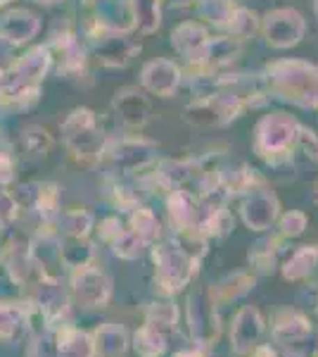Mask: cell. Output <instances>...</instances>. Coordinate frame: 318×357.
Returning <instances> with one entry per match:
<instances>
[{
	"label": "cell",
	"mask_w": 318,
	"mask_h": 357,
	"mask_svg": "<svg viewBox=\"0 0 318 357\" xmlns=\"http://www.w3.org/2000/svg\"><path fill=\"white\" fill-rule=\"evenodd\" d=\"M269 91L299 107H318V67L302 60H278L266 69Z\"/></svg>",
	"instance_id": "obj_1"
},
{
	"label": "cell",
	"mask_w": 318,
	"mask_h": 357,
	"mask_svg": "<svg viewBox=\"0 0 318 357\" xmlns=\"http://www.w3.org/2000/svg\"><path fill=\"white\" fill-rule=\"evenodd\" d=\"M154 284L164 296H176L198 276L200 260L188 255L178 243H161L152 248Z\"/></svg>",
	"instance_id": "obj_2"
},
{
	"label": "cell",
	"mask_w": 318,
	"mask_h": 357,
	"mask_svg": "<svg viewBox=\"0 0 318 357\" xmlns=\"http://www.w3.org/2000/svg\"><path fill=\"white\" fill-rule=\"evenodd\" d=\"M299 122L285 112H273L259 119L254 129V153L266 162H280L290 158V151L297 143Z\"/></svg>",
	"instance_id": "obj_3"
},
{
	"label": "cell",
	"mask_w": 318,
	"mask_h": 357,
	"mask_svg": "<svg viewBox=\"0 0 318 357\" xmlns=\"http://www.w3.org/2000/svg\"><path fill=\"white\" fill-rule=\"evenodd\" d=\"M50 50L36 48L29 55L15 62L10 69L0 72V96L10 98V100H22L29 93H36V86L45 77L50 67Z\"/></svg>",
	"instance_id": "obj_4"
},
{
	"label": "cell",
	"mask_w": 318,
	"mask_h": 357,
	"mask_svg": "<svg viewBox=\"0 0 318 357\" xmlns=\"http://www.w3.org/2000/svg\"><path fill=\"white\" fill-rule=\"evenodd\" d=\"M188 331L193 338L195 348L212 350L216 348L218 338H221V317H218V307L214 305L207 289H195L188 296L186 307Z\"/></svg>",
	"instance_id": "obj_5"
},
{
	"label": "cell",
	"mask_w": 318,
	"mask_h": 357,
	"mask_svg": "<svg viewBox=\"0 0 318 357\" xmlns=\"http://www.w3.org/2000/svg\"><path fill=\"white\" fill-rule=\"evenodd\" d=\"M62 134H65V143L77 158L93 160L102 153V136L100 126H97L95 114L86 107L74 110L62 124Z\"/></svg>",
	"instance_id": "obj_6"
},
{
	"label": "cell",
	"mask_w": 318,
	"mask_h": 357,
	"mask_svg": "<svg viewBox=\"0 0 318 357\" xmlns=\"http://www.w3.org/2000/svg\"><path fill=\"white\" fill-rule=\"evenodd\" d=\"M69 289H72V298L81 307L102 310L107 307L109 298H112V279L102 269L88 264V267L72 269Z\"/></svg>",
	"instance_id": "obj_7"
},
{
	"label": "cell",
	"mask_w": 318,
	"mask_h": 357,
	"mask_svg": "<svg viewBox=\"0 0 318 357\" xmlns=\"http://www.w3.org/2000/svg\"><path fill=\"white\" fill-rule=\"evenodd\" d=\"M278 215H280L278 198L264 183L262 186H254L252 191H247L245 200L240 205V217L245 222V227L257 234L269 231L276 224V220H278Z\"/></svg>",
	"instance_id": "obj_8"
},
{
	"label": "cell",
	"mask_w": 318,
	"mask_h": 357,
	"mask_svg": "<svg viewBox=\"0 0 318 357\" xmlns=\"http://www.w3.org/2000/svg\"><path fill=\"white\" fill-rule=\"evenodd\" d=\"M266 333V319L257 305H242L230 321V353L245 357L262 343Z\"/></svg>",
	"instance_id": "obj_9"
},
{
	"label": "cell",
	"mask_w": 318,
	"mask_h": 357,
	"mask_svg": "<svg viewBox=\"0 0 318 357\" xmlns=\"http://www.w3.org/2000/svg\"><path fill=\"white\" fill-rule=\"evenodd\" d=\"M262 29H264L266 43H269L271 48L283 50V48H292V45H297L302 41L304 31H306V22L297 10L280 8L264 17Z\"/></svg>",
	"instance_id": "obj_10"
},
{
	"label": "cell",
	"mask_w": 318,
	"mask_h": 357,
	"mask_svg": "<svg viewBox=\"0 0 318 357\" xmlns=\"http://www.w3.org/2000/svg\"><path fill=\"white\" fill-rule=\"evenodd\" d=\"M33 305L48 326L60 324L69 312V296L62 289L60 279H43L40 276L36 293H33Z\"/></svg>",
	"instance_id": "obj_11"
},
{
	"label": "cell",
	"mask_w": 318,
	"mask_h": 357,
	"mask_svg": "<svg viewBox=\"0 0 318 357\" xmlns=\"http://www.w3.org/2000/svg\"><path fill=\"white\" fill-rule=\"evenodd\" d=\"M31 262L43 279H60L62 276V257H60V238L50 231H40L29 241Z\"/></svg>",
	"instance_id": "obj_12"
},
{
	"label": "cell",
	"mask_w": 318,
	"mask_h": 357,
	"mask_svg": "<svg viewBox=\"0 0 318 357\" xmlns=\"http://www.w3.org/2000/svg\"><path fill=\"white\" fill-rule=\"evenodd\" d=\"M311 333H314V326H311L309 317L299 310H283L271 326V338L278 345H299Z\"/></svg>",
	"instance_id": "obj_13"
},
{
	"label": "cell",
	"mask_w": 318,
	"mask_h": 357,
	"mask_svg": "<svg viewBox=\"0 0 318 357\" xmlns=\"http://www.w3.org/2000/svg\"><path fill=\"white\" fill-rule=\"evenodd\" d=\"M143 86L159 98H171L181 84V69L171 60H152L143 67Z\"/></svg>",
	"instance_id": "obj_14"
},
{
	"label": "cell",
	"mask_w": 318,
	"mask_h": 357,
	"mask_svg": "<svg viewBox=\"0 0 318 357\" xmlns=\"http://www.w3.org/2000/svg\"><path fill=\"white\" fill-rule=\"evenodd\" d=\"M254 286H257V276L252 272H233L218 279L216 284H212L207 291H209L214 305L221 310L225 305H233L242 301V298H247L254 291Z\"/></svg>",
	"instance_id": "obj_15"
},
{
	"label": "cell",
	"mask_w": 318,
	"mask_h": 357,
	"mask_svg": "<svg viewBox=\"0 0 318 357\" xmlns=\"http://www.w3.org/2000/svg\"><path fill=\"white\" fill-rule=\"evenodd\" d=\"M112 162L119 172H124V174H133V172H138V169H145L148 165L154 162V146L148 141H141V138L121 141L112 151Z\"/></svg>",
	"instance_id": "obj_16"
},
{
	"label": "cell",
	"mask_w": 318,
	"mask_h": 357,
	"mask_svg": "<svg viewBox=\"0 0 318 357\" xmlns=\"http://www.w3.org/2000/svg\"><path fill=\"white\" fill-rule=\"evenodd\" d=\"M171 224L176 231H198V195L186 188H173L166 198Z\"/></svg>",
	"instance_id": "obj_17"
},
{
	"label": "cell",
	"mask_w": 318,
	"mask_h": 357,
	"mask_svg": "<svg viewBox=\"0 0 318 357\" xmlns=\"http://www.w3.org/2000/svg\"><path fill=\"white\" fill-rule=\"evenodd\" d=\"M93 343H95V357H124L129 353L131 338L124 324L107 321V324L97 326L93 331Z\"/></svg>",
	"instance_id": "obj_18"
},
{
	"label": "cell",
	"mask_w": 318,
	"mask_h": 357,
	"mask_svg": "<svg viewBox=\"0 0 318 357\" xmlns=\"http://www.w3.org/2000/svg\"><path fill=\"white\" fill-rule=\"evenodd\" d=\"M19 191L22 203L33 207L43 220H53L60 212V188L55 183H26Z\"/></svg>",
	"instance_id": "obj_19"
},
{
	"label": "cell",
	"mask_w": 318,
	"mask_h": 357,
	"mask_svg": "<svg viewBox=\"0 0 318 357\" xmlns=\"http://www.w3.org/2000/svg\"><path fill=\"white\" fill-rule=\"evenodd\" d=\"M55 357H95L93 333L62 326L55 333Z\"/></svg>",
	"instance_id": "obj_20"
},
{
	"label": "cell",
	"mask_w": 318,
	"mask_h": 357,
	"mask_svg": "<svg viewBox=\"0 0 318 357\" xmlns=\"http://www.w3.org/2000/svg\"><path fill=\"white\" fill-rule=\"evenodd\" d=\"M207 41H209V33L200 22H183L178 29H173L171 33V45L178 50L183 57H188L190 62H195L205 50Z\"/></svg>",
	"instance_id": "obj_21"
},
{
	"label": "cell",
	"mask_w": 318,
	"mask_h": 357,
	"mask_svg": "<svg viewBox=\"0 0 318 357\" xmlns=\"http://www.w3.org/2000/svg\"><path fill=\"white\" fill-rule=\"evenodd\" d=\"M38 17L26 10H13L0 17V36L10 43H26L38 33Z\"/></svg>",
	"instance_id": "obj_22"
},
{
	"label": "cell",
	"mask_w": 318,
	"mask_h": 357,
	"mask_svg": "<svg viewBox=\"0 0 318 357\" xmlns=\"http://www.w3.org/2000/svg\"><path fill=\"white\" fill-rule=\"evenodd\" d=\"M114 110L124 124L143 126L150 117V100L138 89H124L114 98Z\"/></svg>",
	"instance_id": "obj_23"
},
{
	"label": "cell",
	"mask_w": 318,
	"mask_h": 357,
	"mask_svg": "<svg viewBox=\"0 0 318 357\" xmlns=\"http://www.w3.org/2000/svg\"><path fill=\"white\" fill-rule=\"evenodd\" d=\"M318 269V245H299L287 255V260L280 264V272L285 281H304Z\"/></svg>",
	"instance_id": "obj_24"
},
{
	"label": "cell",
	"mask_w": 318,
	"mask_h": 357,
	"mask_svg": "<svg viewBox=\"0 0 318 357\" xmlns=\"http://www.w3.org/2000/svg\"><path fill=\"white\" fill-rule=\"evenodd\" d=\"M240 55V41L233 36H221V38H209L205 45V50H202V55L198 57V65L202 69H218L223 65H228V62H233L235 57Z\"/></svg>",
	"instance_id": "obj_25"
},
{
	"label": "cell",
	"mask_w": 318,
	"mask_h": 357,
	"mask_svg": "<svg viewBox=\"0 0 318 357\" xmlns=\"http://www.w3.org/2000/svg\"><path fill=\"white\" fill-rule=\"evenodd\" d=\"M3 257V264L8 269L13 284H24V281L33 272V262H31V250H29V241L26 238H15L10 243L8 252Z\"/></svg>",
	"instance_id": "obj_26"
},
{
	"label": "cell",
	"mask_w": 318,
	"mask_h": 357,
	"mask_svg": "<svg viewBox=\"0 0 318 357\" xmlns=\"http://www.w3.org/2000/svg\"><path fill=\"white\" fill-rule=\"evenodd\" d=\"M169 348V333L157 329L154 324H143L133 333V350L138 357H161Z\"/></svg>",
	"instance_id": "obj_27"
},
{
	"label": "cell",
	"mask_w": 318,
	"mask_h": 357,
	"mask_svg": "<svg viewBox=\"0 0 318 357\" xmlns=\"http://www.w3.org/2000/svg\"><path fill=\"white\" fill-rule=\"evenodd\" d=\"M60 257H62V267L65 269L88 267L95 257L93 243H88V238L65 236V238H60Z\"/></svg>",
	"instance_id": "obj_28"
},
{
	"label": "cell",
	"mask_w": 318,
	"mask_h": 357,
	"mask_svg": "<svg viewBox=\"0 0 318 357\" xmlns=\"http://www.w3.org/2000/svg\"><path fill=\"white\" fill-rule=\"evenodd\" d=\"M97 17H100L97 22L102 26L112 29V31H129V29L136 26L131 5L129 3L121 5L119 0H100L97 3Z\"/></svg>",
	"instance_id": "obj_29"
},
{
	"label": "cell",
	"mask_w": 318,
	"mask_h": 357,
	"mask_svg": "<svg viewBox=\"0 0 318 357\" xmlns=\"http://www.w3.org/2000/svg\"><path fill=\"white\" fill-rule=\"evenodd\" d=\"M283 236H271L266 241H259L257 245L250 248V264L257 272H273L278 267V257L283 252Z\"/></svg>",
	"instance_id": "obj_30"
},
{
	"label": "cell",
	"mask_w": 318,
	"mask_h": 357,
	"mask_svg": "<svg viewBox=\"0 0 318 357\" xmlns=\"http://www.w3.org/2000/svg\"><path fill=\"white\" fill-rule=\"evenodd\" d=\"M29 312L22 305L0 303V341H13L26 329Z\"/></svg>",
	"instance_id": "obj_31"
},
{
	"label": "cell",
	"mask_w": 318,
	"mask_h": 357,
	"mask_svg": "<svg viewBox=\"0 0 318 357\" xmlns=\"http://www.w3.org/2000/svg\"><path fill=\"white\" fill-rule=\"evenodd\" d=\"M198 174H200V165L198 162H183V160H178V162L176 160H166V162L159 165V172H157V176L171 188V191L173 188H183Z\"/></svg>",
	"instance_id": "obj_32"
},
{
	"label": "cell",
	"mask_w": 318,
	"mask_h": 357,
	"mask_svg": "<svg viewBox=\"0 0 318 357\" xmlns=\"http://www.w3.org/2000/svg\"><path fill=\"white\" fill-rule=\"evenodd\" d=\"M238 5L233 0H198V17L207 24L228 29Z\"/></svg>",
	"instance_id": "obj_33"
},
{
	"label": "cell",
	"mask_w": 318,
	"mask_h": 357,
	"mask_svg": "<svg viewBox=\"0 0 318 357\" xmlns=\"http://www.w3.org/2000/svg\"><path fill=\"white\" fill-rule=\"evenodd\" d=\"M136 50H141V45L131 43L129 38H124V36H112V38H105V43H102L100 57L109 67H124Z\"/></svg>",
	"instance_id": "obj_34"
},
{
	"label": "cell",
	"mask_w": 318,
	"mask_h": 357,
	"mask_svg": "<svg viewBox=\"0 0 318 357\" xmlns=\"http://www.w3.org/2000/svg\"><path fill=\"white\" fill-rule=\"evenodd\" d=\"M145 321L171 336L178 329V307L173 303H150L145 305Z\"/></svg>",
	"instance_id": "obj_35"
},
{
	"label": "cell",
	"mask_w": 318,
	"mask_h": 357,
	"mask_svg": "<svg viewBox=\"0 0 318 357\" xmlns=\"http://www.w3.org/2000/svg\"><path fill=\"white\" fill-rule=\"evenodd\" d=\"M133 22L143 33H152L159 29V0H129Z\"/></svg>",
	"instance_id": "obj_36"
},
{
	"label": "cell",
	"mask_w": 318,
	"mask_h": 357,
	"mask_svg": "<svg viewBox=\"0 0 318 357\" xmlns=\"http://www.w3.org/2000/svg\"><path fill=\"white\" fill-rule=\"evenodd\" d=\"M131 229L138 236H141V238L145 241L148 245L154 243V241L159 238V234H161L157 215H154L152 210H148V207H133V212H131Z\"/></svg>",
	"instance_id": "obj_37"
},
{
	"label": "cell",
	"mask_w": 318,
	"mask_h": 357,
	"mask_svg": "<svg viewBox=\"0 0 318 357\" xmlns=\"http://www.w3.org/2000/svg\"><path fill=\"white\" fill-rule=\"evenodd\" d=\"M95 227V217L88 210H69L60 217V231L65 236L88 238V234Z\"/></svg>",
	"instance_id": "obj_38"
},
{
	"label": "cell",
	"mask_w": 318,
	"mask_h": 357,
	"mask_svg": "<svg viewBox=\"0 0 318 357\" xmlns=\"http://www.w3.org/2000/svg\"><path fill=\"white\" fill-rule=\"evenodd\" d=\"M148 243L141 238L133 229H124L117 238L112 241V252L117 257H121V260H138V257H143V252H145Z\"/></svg>",
	"instance_id": "obj_39"
},
{
	"label": "cell",
	"mask_w": 318,
	"mask_h": 357,
	"mask_svg": "<svg viewBox=\"0 0 318 357\" xmlns=\"http://www.w3.org/2000/svg\"><path fill=\"white\" fill-rule=\"evenodd\" d=\"M228 31L233 38H238V41H247V38H252L254 33L259 31V17L252 13V10L247 8H238L233 15V20H230L228 24Z\"/></svg>",
	"instance_id": "obj_40"
},
{
	"label": "cell",
	"mask_w": 318,
	"mask_h": 357,
	"mask_svg": "<svg viewBox=\"0 0 318 357\" xmlns=\"http://www.w3.org/2000/svg\"><path fill=\"white\" fill-rule=\"evenodd\" d=\"M22 148L29 153V155H45L53 148V138H50L48 131L43 126H26L22 131Z\"/></svg>",
	"instance_id": "obj_41"
},
{
	"label": "cell",
	"mask_w": 318,
	"mask_h": 357,
	"mask_svg": "<svg viewBox=\"0 0 318 357\" xmlns=\"http://www.w3.org/2000/svg\"><path fill=\"white\" fill-rule=\"evenodd\" d=\"M276 224H278V236H283V238H297L309 227V217L302 210H287L278 215Z\"/></svg>",
	"instance_id": "obj_42"
},
{
	"label": "cell",
	"mask_w": 318,
	"mask_h": 357,
	"mask_svg": "<svg viewBox=\"0 0 318 357\" xmlns=\"http://www.w3.org/2000/svg\"><path fill=\"white\" fill-rule=\"evenodd\" d=\"M294 148H299V151H302L306 158L311 160V162H318V136L311 129L299 126V136H297Z\"/></svg>",
	"instance_id": "obj_43"
},
{
	"label": "cell",
	"mask_w": 318,
	"mask_h": 357,
	"mask_svg": "<svg viewBox=\"0 0 318 357\" xmlns=\"http://www.w3.org/2000/svg\"><path fill=\"white\" fill-rule=\"evenodd\" d=\"M17 210H19V203H17V195L8 193L3 186H0V222L10 224L17 217Z\"/></svg>",
	"instance_id": "obj_44"
},
{
	"label": "cell",
	"mask_w": 318,
	"mask_h": 357,
	"mask_svg": "<svg viewBox=\"0 0 318 357\" xmlns=\"http://www.w3.org/2000/svg\"><path fill=\"white\" fill-rule=\"evenodd\" d=\"M15 176V162H13V155L8 151H3L0 148V186H5V183H10Z\"/></svg>",
	"instance_id": "obj_45"
},
{
	"label": "cell",
	"mask_w": 318,
	"mask_h": 357,
	"mask_svg": "<svg viewBox=\"0 0 318 357\" xmlns=\"http://www.w3.org/2000/svg\"><path fill=\"white\" fill-rule=\"evenodd\" d=\"M100 229H102L100 236L107 241V243H112V241L117 238L121 231H124V229H121V222L117 220V217H107V220L100 224Z\"/></svg>",
	"instance_id": "obj_46"
},
{
	"label": "cell",
	"mask_w": 318,
	"mask_h": 357,
	"mask_svg": "<svg viewBox=\"0 0 318 357\" xmlns=\"http://www.w3.org/2000/svg\"><path fill=\"white\" fill-rule=\"evenodd\" d=\"M245 357H278V353H276L273 345H269V343H259L257 348H252L250 353H247Z\"/></svg>",
	"instance_id": "obj_47"
},
{
	"label": "cell",
	"mask_w": 318,
	"mask_h": 357,
	"mask_svg": "<svg viewBox=\"0 0 318 357\" xmlns=\"http://www.w3.org/2000/svg\"><path fill=\"white\" fill-rule=\"evenodd\" d=\"M173 357H207V350L202 348H186V350H178Z\"/></svg>",
	"instance_id": "obj_48"
},
{
	"label": "cell",
	"mask_w": 318,
	"mask_h": 357,
	"mask_svg": "<svg viewBox=\"0 0 318 357\" xmlns=\"http://www.w3.org/2000/svg\"><path fill=\"white\" fill-rule=\"evenodd\" d=\"M166 5H171V8H186V5H190L193 0H164Z\"/></svg>",
	"instance_id": "obj_49"
},
{
	"label": "cell",
	"mask_w": 318,
	"mask_h": 357,
	"mask_svg": "<svg viewBox=\"0 0 318 357\" xmlns=\"http://www.w3.org/2000/svg\"><path fill=\"white\" fill-rule=\"evenodd\" d=\"M36 3H43V5H53V3H57V0H36Z\"/></svg>",
	"instance_id": "obj_50"
},
{
	"label": "cell",
	"mask_w": 318,
	"mask_h": 357,
	"mask_svg": "<svg viewBox=\"0 0 318 357\" xmlns=\"http://www.w3.org/2000/svg\"><path fill=\"white\" fill-rule=\"evenodd\" d=\"M314 198H316V203H318V183H316V191H314Z\"/></svg>",
	"instance_id": "obj_51"
},
{
	"label": "cell",
	"mask_w": 318,
	"mask_h": 357,
	"mask_svg": "<svg viewBox=\"0 0 318 357\" xmlns=\"http://www.w3.org/2000/svg\"><path fill=\"white\" fill-rule=\"evenodd\" d=\"M314 10H316V17H318V0H316V8Z\"/></svg>",
	"instance_id": "obj_52"
},
{
	"label": "cell",
	"mask_w": 318,
	"mask_h": 357,
	"mask_svg": "<svg viewBox=\"0 0 318 357\" xmlns=\"http://www.w3.org/2000/svg\"><path fill=\"white\" fill-rule=\"evenodd\" d=\"M316 317H318V301H316Z\"/></svg>",
	"instance_id": "obj_53"
},
{
	"label": "cell",
	"mask_w": 318,
	"mask_h": 357,
	"mask_svg": "<svg viewBox=\"0 0 318 357\" xmlns=\"http://www.w3.org/2000/svg\"><path fill=\"white\" fill-rule=\"evenodd\" d=\"M3 3H10V0H0V5H3Z\"/></svg>",
	"instance_id": "obj_54"
}]
</instances>
